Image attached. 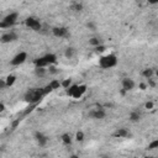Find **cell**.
<instances>
[{"instance_id": "obj_1", "label": "cell", "mask_w": 158, "mask_h": 158, "mask_svg": "<svg viewBox=\"0 0 158 158\" xmlns=\"http://www.w3.org/2000/svg\"><path fill=\"white\" fill-rule=\"evenodd\" d=\"M46 91L43 88H32V89H28L26 93H25V96H23V100L27 102V104H38L44 96H46Z\"/></svg>"}, {"instance_id": "obj_2", "label": "cell", "mask_w": 158, "mask_h": 158, "mask_svg": "<svg viewBox=\"0 0 158 158\" xmlns=\"http://www.w3.org/2000/svg\"><path fill=\"white\" fill-rule=\"evenodd\" d=\"M65 93L68 96H72L73 99H80L85 93H86V85L85 84H70L67 89Z\"/></svg>"}, {"instance_id": "obj_3", "label": "cell", "mask_w": 158, "mask_h": 158, "mask_svg": "<svg viewBox=\"0 0 158 158\" xmlns=\"http://www.w3.org/2000/svg\"><path fill=\"white\" fill-rule=\"evenodd\" d=\"M117 57L114 53H109L99 58V67L101 69H111L117 65Z\"/></svg>"}, {"instance_id": "obj_4", "label": "cell", "mask_w": 158, "mask_h": 158, "mask_svg": "<svg viewBox=\"0 0 158 158\" xmlns=\"http://www.w3.org/2000/svg\"><path fill=\"white\" fill-rule=\"evenodd\" d=\"M56 63H57V56L54 53H47V54L35 59V67H44V68H47L48 65L56 64Z\"/></svg>"}, {"instance_id": "obj_5", "label": "cell", "mask_w": 158, "mask_h": 158, "mask_svg": "<svg viewBox=\"0 0 158 158\" xmlns=\"http://www.w3.org/2000/svg\"><path fill=\"white\" fill-rule=\"evenodd\" d=\"M17 19H19V14L17 12H10V14H7L0 21V28L1 30H6V28L14 27L16 25V22H17Z\"/></svg>"}, {"instance_id": "obj_6", "label": "cell", "mask_w": 158, "mask_h": 158, "mask_svg": "<svg viewBox=\"0 0 158 158\" xmlns=\"http://www.w3.org/2000/svg\"><path fill=\"white\" fill-rule=\"evenodd\" d=\"M25 25H26V27H28L32 31H41L42 30L41 21L38 19H36V17H32V16H30V17H27L25 20Z\"/></svg>"}, {"instance_id": "obj_7", "label": "cell", "mask_w": 158, "mask_h": 158, "mask_svg": "<svg viewBox=\"0 0 158 158\" xmlns=\"http://www.w3.org/2000/svg\"><path fill=\"white\" fill-rule=\"evenodd\" d=\"M26 59H27V53H26V52H19L16 56L12 57V59H11L10 63H11V65L17 67V65L23 64V63L26 62Z\"/></svg>"}, {"instance_id": "obj_8", "label": "cell", "mask_w": 158, "mask_h": 158, "mask_svg": "<svg viewBox=\"0 0 158 158\" xmlns=\"http://www.w3.org/2000/svg\"><path fill=\"white\" fill-rule=\"evenodd\" d=\"M52 33L54 37L57 38H65L69 36V31L67 27H63V26H57V27H53L52 28Z\"/></svg>"}, {"instance_id": "obj_9", "label": "cell", "mask_w": 158, "mask_h": 158, "mask_svg": "<svg viewBox=\"0 0 158 158\" xmlns=\"http://www.w3.org/2000/svg\"><path fill=\"white\" fill-rule=\"evenodd\" d=\"M16 40H17V33L14 32V31L1 33V36H0V42L1 43H11V42H15Z\"/></svg>"}, {"instance_id": "obj_10", "label": "cell", "mask_w": 158, "mask_h": 158, "mask_svg": "<svg viewBox=\"0 0 158 158\" xmlns=\"http://www.w3.org/2000/svg\"><path fill=\"white\" fill-rule=\"evenodd\" d=\"M105 116H106V112L102 107H96L89 111V117L95 118V120H102Z\"/></svg>"}, {"instance_id": "obj_11", "label": "cell", "mask_w": 158, "mask_h": 158, "mask_svg": "<svg viewBox=\"0 0 158 158\" xmlns=\"http://www.w3.org/2000/svg\"><path fill=\"white\" fill-rule=\"evenodd\" d=\"M121 85H122V90L127 93V91H131V90L135 89L136 83H135L131 78H123L122 81H121Z\"/></svg>"}, {"instance_id": "obj_12", "label": "cell", "mask_w": 158, "mask_h": 158, "mask_svg": "<svg viewBox=\"0 0 158 158\" xmlns=\"http://www.w3.org/2000/svg\"><path fill=\"white\" fill-rule=\"evenodd\" d=\"M35 139H36V142H37V144H38L40 147H44V146L47 144V142H48L47 136H46L44 133L40 132V131H37V132L35 133Z\"/></svg>"}, {"instance_id": "obj_13", "label": "cell", "mask_w": 158, "mask_h": 158, "mask_svg": "<svg viewBox=\"0 0 158 158\" xmlns=\"http://www.w3.org/2000/svg\"><path fill=\"white\" fill-rule=\"evenodd\" d=\"M112 136H114L115 138H127V137H130V132H128L127 128L120 127V128H117V130L112 133Z\"/></svg>"}, {"instance_id": "obj_14", "label": "cell", "mask_w": 158, "mask_h": 158, "mask_svg": "<svg viewBox=\"0 0 158 158\" xmlns=\"http://www.w3.org/2000/svg\"><path fill=\"white\" fill-rule=\"evenodd\" d=\"M35 74L38 78H43L47 74V68H44V67H35Z\"/></svg>"}, {"instance_id": "obj_15", "label": "cell", "mask_w": 158, "mask_h": 158, "mask_svg": "<svg viewBox=\"0 0 158 158\" xmlns=\"http://www.w3.org/2000/svg\"><path fill=\"white\" fill-rule=\"evenodd\" d=\"M5 83H6V88H11L15 83H16V77L14 74H9L5 78Z\"/></svg>"}, {"instance_id": "obj_16", "label": "cell", "mask_w": 158, "mask_h": 158, "mask_svg": "<svg viewBox=\"0 0 158 158\" xmlns=\"http://www.w3.org/2000/svg\"><path fill=\"white\" fill-rule=\"evenodd\" d=\"M60 141L65 144V146H70L72 144V136L69 135V133H63L62 136H60Z\"/></svg>"}, {"instance_id": "obj_17", "label": "cell", "mask_w": 158, "mask_h": 158, "mask_svg": "<svg viewBox=\"0 0 158 158\" xmlns=\"http://www.w3.org/2000/svg\"><path fill=\"white\" fill-rule=\"evenodd\" d=\"M75 53H77L75 48H73V47H68V48L65 49V52H64V57L68 58V59H72V58L75 56Z\"/></svg>"}, {"instance_id": "obj_18", "label": "cell", "mask_w": 158, "mask_h": 158, "mask_svg": "<svg viewBox=\"0 0 158 158\" xmlns=\"http://www.w3.org/2000/svg\"><path fill=\"white\" fill-rule=\"evenodd\" d=\"M153 74H154V69H152V68H146V69H143V72H142V77H144L146 79L152 78Z\"/></svg>"}, {"instance_id": "obj_19", "label": "cell", "mask_w": 158, "mask_h": 158, "mask_svg": "<svg viewBox=\"0 0 158 158\" xmlns=\"http://www.w3.org/2000/svg\"><path fill=\"white\" fill-rule=\"evenodd\" d=\"M139 118H141V114H139L138 111H132V112L130 114V121L137 122V121H139Z\"/></svg>"}, {"instance_id": "obj_20", "label": "cell", "mask_w": 158, "mask_h": 158, "mask_svg": "<svg viewBox=\"0 0 158 158\" xmlns=\"http://www.w3.org/2000/svg\"><path fill=\"white\" fill-rule=\"evenodd\" d=\"M48 85L52 88V90H56V89H59L60 88V81L58 79H53L48 83Z\"/></svg>"}, {"instance_id": "obj_21", "label": "cell", "mask_w": 158, "mask_h": 158, "mask_svg": "<svg viewBox=\"0 0 158 158\" xmlns=\"http://www.w3.org/2000/svg\"><path fill=\"white\" fill-rule=\"evenodd\" d=\"M70 9H72L74 12H80V11L83 10V5H81L80 2H73L72 6H70Z\"/></svg>"}, {"instance_id": "obj_22", "label": "cell", "mask_w": 158, "mask_h": 158, "mask_svg": "<svg viewBox=\"0 0 158 158\" xmlns=\"http://www.w3.org/2000/svg\"><path fill=\"white\" fill-rule=\"evenodd\" d=\"M89 44H91V46L96 47V46H99V44H100V40H99L98 37H91V38L89 40Z\"/></svg>"}, {"instance_id": "obj_23", "label": "cell", "mask_w": 158, "mask_h": 158, "mask_svg": "<svg viewBox=\"0 0 158 158\" xmlns=\"http://www.w3.org/2000/svg\"><path fill=\"white\" fill-rule=\"evenodd\" d=\"M70 84H72V79H64V80H62V81H60V88L67 89Z\"/></svg>"}, {"instance_id": "obj_24", "label": "cell", "mask_w": 158, "mask_h": 158, "mask_svg": "<svg viewBox=\"0 0 158 158\" xmlns=\"http://www.w3.org/2000/svg\"><path fill=\"white\" fill-rule=\"evenodd\" d=\"M75 141H78V142H83L84 141V132L83 131H78L75 133Z\"/></svg>"}, {"instance_id": "obj_25", "label": "cell", "mask_w": 158, "mask_h": 158, "mask_svg": "<svg viewBox=\"0 0 158 158\" xmlns=\"http://www.w3.org/2000/svg\"><path fill=\"white\" fill-rule=\"evenodd\" d=\"M156 148H158V139H153L148 144V149H156Z\"/></svg>"}, {"instance_id": "obj_26", "label": "cell", "mask_w": 158, "mask_h": 158, "mask_svg": "<svg viewBox=\"0 0 158 158\" xmlns=\"http://www.w3.org/2000/svg\"><path fill=\"white\" fill-rule=\"evenodd\" d=\"M95 51H96L98 53H101V52H104V51H105V46H102V44L100 43L99 46H96V47H95Z\"/></svg>"}, {"instance_id": "obj_27", "label": "cell", "mask_w": 158, "mask_h": 158, "mask_svg": "<svg viewBox=\"0 0 158 158\" xmlns=\"http://www.w3.org/2000/svg\"><path fill=\"white\" fill-rule=\"evenodd\" d=\"M144 109L152 110V109H153V102H152V101H147V102L144 104Z\"/></svg>"}, {"instance_id": "obj_28", "label": "cell", "mask_w": 158, "mask_h": 158, "mask_svg": "<svg viewBox=\"0 0 158 158\" xmlns=\"http://www.w3.org/2000/svg\"><path fill=\"white\" fill-rule=\"evenodd\" d=\"M86 26H88V28H90L91 31H95V30H96V26H95V23H93V22H89Z\"/></svg>"}, {"instance_id": "obj_29", "label": "cell", "mask_w": 158, "mask_h": 158, "mask_svg": "<svg viewBox=\"0 0 158 158\" xmlns=\"http://www.w3.org/2000/svg\"><path fill=\"white\" fill-rule=\"evenodd\" d=\"M6 88V83H5V79H0V89H5Z\"/></svg>"}, {"instance_id": "obj_30", "label": "cell", "mask_w": 158, "mask_h": 158, "mask_svg": "<svg viewBox=\"0 0 158 158\" xmlns=\"http://www.w3.org/2000/svg\"><path fill=\"white\" fill-rule=\"evenodd\" d=\"M147 86H148V85H147V84H144V83H141V84H139V89H141V90H146V89H147Z\"/></svg>"}, {"instance_id": "obj_31", "label": "cell", "mask_w": 158, "mask_h": 158, "mask_svg": "<svg viewBox=\"0 0 158 158\" xmlns=\"http://www.w3.org/2000/svg\"><path fill=\"white\" fill-rule=\"evenodd\" d=\"M4 111H5V104L0 102V112H4Z\"/></svg>"}, {"instance_id": "obj_32", "label": "cell", "mask_w": 158, "mask_h": 158, "mask_svg": "<svg viewBox=\"0 0 158 158\" xmlns=\"http://www.w3.org/2000/svg\"><path fill=\"white\" fill-rule=\"evenodd\" d=\"M148 1V4H151V5H156V4H158V0H147Z\"/></svg>"}]
</instances>
